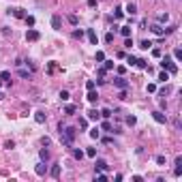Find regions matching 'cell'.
Listing matches in <instances>:
<instances>
[{
    "label": "cell",
    "mask_w": 182,
    "mask_h": 182,
    "mask_svg": "<svg viewBox=\"0 0 182 182\" xmlns=\"http://www.w3.org/2000/svg\"><path fill=\"white\" fill-rule=\"evenodd\" d=\"M58 133H60V139H62V144L67 146V148H71L73 146V141H75V137H77V129L75 126H65V124H58Z\"/></svg>",
    "instance_id": "1"
},
{
    "label": "cell",
    "mask_w": 182,
    "mask_h": 182,
    "mask_svg": "<svg viewBox=\"0 0 182 182\" xmlns=\"http://www.w3.org/2000/svg\"><path fill=\"white\" fill-rule=\"evenodd\" d=\"M41 39V32L39 30H34V28H28V32H26V41H39Z\"/></svg>",
    "instance_id": "2"
},
{
    "label": "cell",
    "mask_w": 182,
    "mask_h": 182,
    "mask_svg": "<svg viewBox=\"0 0 182 182\" xmlns=\"http://www.w3.org/2000/svg\"><path fill=\"white\" fill-rule=\"evenodd\" d=\"M152 118L157 120L159 124H167V116L161 112V109H157V112H152Z\"/></svg>",
    "instance_id": "3"
},
{
    "label": "cell",
    "mask_w": 182,
    "mask_h": 182,
    "mask_svg": "<svg viewBox=\"0 0 182 182\" xmlns=\"http://www.w3.org/2000/svg\"><path fill=\"white\" fill-rule=\"evenodd\" d=\"M51 28H54V30H60V28H62V17H60L58 13L51 15Z\"/></svg>",
    "instance_id": "4"
},
{
    "label": "cell",
    "mask_w": 182,
    "mask_h": 182,
    "mask_svg": "<svg viewBox=\"0 0 182 182\" xmlns=\"http://www.w3.org/2000/svg\"><path fill=\"white\" fill-rule=\"evenodd\" d=\"M114 86L122 90V88H129V81H126L122 75H118V77H114Z\"/></svg>",
    "instance_id": "5"
},
{
    "label": "cell",
    "mask_w": 182,
    "mask_h": 182,
    "mask_svg": "<svg viewBox=\"0 0 182 182\" xmlns=\"http://www.w3.org/2000/svg\"><path fill=\"white\" fill-rule=\"evenodd\" d=\"M150 30H152V34H157V36H165L163 24H152V26H150Z\"/></svg>",
    "instance_id": "6"
},
{
    "label": "cell",
    "mask_w": 182,
    "mask_h": 182,
    "mask_svg": "<svg viewBox=\"0 0 182 182\" xmlns=\"http://www.w3.org/2000/svg\"><path fill=\"white\" fill-rule=\"evenodd\" d=\"M49 176H51L54 180H58V178H60V163H54V165H51V169H49Z\"/></svg>",
    "instance_id": "7"
},
{
    "label": "cell",
    "mask_w": 182,
    "mask_h": 182,
    "mask_svg": "<svg viewBox=\"0 0 182 182\" xmlns=\"http://www.w3.org/2000/svg\"><path fill=\"white\" fill-rule=\"evenodd\" d=\"M86 34H88V41L92 43V45H96V43H99V36H96L94 28H88V30H86Z\"/></svg>",
    "instance_id": "8"
},
{
    "label": "cell",
    "mask_w": 182,
    "mask_h": 182,
    "mask_svg": "<svg viewBox=\"0 0 182 182\" xmlns=\"http://www.w3.org/2000/svg\"><path fill=\"white\" fill-rule=\"evenodd\" d=\"M88 120L99 122V120H101V112H99V109H90V112H88Z\"/></svg>",
    "instance_id": "9"
},
{
    "label": "cell",
    "mask_w": 182,
    "mask_h": 182,
    "mask_svg": "<svg viewBox=\"0 0 182 182\" xmlns=\"http://www.w3.org/2000/svg\"><path fill=\"white\" fill-rule=\"evenodd\" d=\"M94 171H107V163H105L103 159H96V163H94Z\"/></svg>",
    "instance_id": "10"
},
{
    "label": "cell",
    "mask_w": 182,
    "mask_h": 182,
    "mask_svg": "<svg viewBox=\"0 0 182 182\" xmlns=\"http://www.w3.org/2000/svg\"><path fill=\"white\" fill-rule=\"evenodd\" d=\"M34 171H36V176H45V174H47V165H45V163L41 161L39 165L34 167Z\"/></svg>",
    "instance_id": "11"
},
{
    "label": "cell",
    "mask_w": 182,
    "mask_h": 182,
    "mask_svg": "<svg viewBox=\"0 0 182 182\" xmlns=\"http://www.w3.org/2000/svg\"><path fill=\"white\" fill-rule=\"evenodd\" d=\"M15 17H20V20H24V17L26 15H28V13H26V9H22V7H17V9H13V11H11Z\"/></svg>",
    "instance_id": "12"
},
{
    "label": "cell",
    "mask_w": 182,
    "mask_h": 182,
    "mask_svg": "<svg viewBox=\"0 0 182 182\" xmlns=\"http://www.w3.org/2000/svg\"><path fill=\"white\" fill-rule=\"evenodd\" d=\"M174 176H182V157L176 159V167H174Z\"/></svg>",
    "instance_id": "13"
},
{
    "label": "cell",
    "mask_w": 182,
    "mask_h": 182,
    "mask_svg": "<svg viewBox=\"0 0 182 182\" xmlns=\"http://www.w3.org/2000/svg\"><path fill=\"white\" fill-rule=\"evenodd\" d=\"M0 79H2L7 86H11V73H9V71H2V73H0Z\"/></svg>",
    "instance_id": "14"
},
{
    "label": "cell",
    "mask_w": 182,
    "mask_h": 182,
    "mask_svg": "<svg viewBox=\"0 0 182 182\" xmlns=\"http://www.w3.org/2000/svg\"><path fill=\"white\" fill-rule=\"evenodd\" d=\"M171 65H174V60H171V56H165V58L161 60V67H163V69H169Z\"/></svg>",
    "instance_id": "15"
},
{
    "label": "cell",
    "mask_w": 182,
    "mask_h": 182,
    "mask_svg": "<svg viewBox=\"0 0 182 182\" xmlns=\"http://www.w3.org/2000/svg\"><path fill=\"white\" fill-rule=\"evenodd\" d=\"M45 120H47V118H45L43 112H36V114H34V122H36V124H43Z\"/></svg>",
    "instance_id": "16"
},
{
    "label": "cell",
    "mask_w": 182,
    "mask_h": 182,
    "mask_svg": "<svg viewBox=\"0 0 182 182\" xmlns=\"http://www.w3.org/2000/svg\"><path fill=\"white\" fill-rule=\"evenodd\" d=\"M157 22H159V24H167V22H169V13H159V15H157Z\"/></svg>",
    "instance_id": "17"
},
{
    "label": "cell",
    "mask_w": 182,
    "mask_h": 182,
    "mask_svg": "<svg viewBox=\"0 0 182 182\" xmlns=\"http://www.w3.org/2000/svg\"><path fill=\"white\" fill-rule=\"evenodd\" d=\"M86 99H88L90 103H96V101H99V94L94 92V90H88V96H86Z\"/></svg>",
    "instance_id": "18"
},
{
    "label": "cell",
    "mask_w": 182,
    "mask_h": 182,
    "mask_svg": "<svg viewBox=\"0 0 182 182\" xmlns=\"http://www.w3.org/2000/svg\"><path fill=\"white\" fill-rule=\"evenodd\" d=\"M73 157H75L77 161H81V159L86 157V152H84V150H79V148H73Z\"/></svg>",
    "instance_id": "19"
},
{
    "label": "cell",
    "mask_w": 182,
    "mask_h": 182,
    "mask_svg": "<svg viewBox=\"0 0 182 182\" xmlns=\"http://www.w3.org/2000/svg\"><path fill=\"white\" fill-rule=\"evenodd\" d=\"M126 13H129V15H135V13H137V4H135V2H129V4H126Z\"/></svg>",
    "instance_id": "20"
},
{
    "label": "cell",
    "mask_w": 182,
    "mask_h": 182,
    "mask_svg": "<svg viewBox=\"0 0 182 182\" xmlns=\"http://www.w3.org/2000/svg\"><path fill=\"white\" fill-rule=\"evenodd\" d=\"M17 75H20L22 79H30V75H32V71H26V69H20V71H17Z\"/></svg>",
    "instance_id": "21"
},
{
    "label": "cell",
    "mask_w": 182,
    "mask_h": 182,
    "mask_svg": "<svg viewBox=\"0 0 182 182\" xmlns=\"http://www.w3.org/2000/svg\"><path fill=\"white\" fill-rule=\"evenodd\" d=\"M39 157H41L43 163H47V161H49V150H47V148H43V150L39 152Z\"/></svg>",
    "instance_id": "22"
},
{
    "label": "cell",
    "mask_w": 182,
    "mask_h": 182,
    "mask_svg": "<svg viewBox=\"0 0 182 182\" xmlns=\"http://www.w3.org/2000/svg\"><path fill=\"white\" fill-rule=\"evenodd\" d=\"M90 137H92V139H99V137H101V129H99V126L90 129Z\"/></svg>",
    "instance_id": "23"
},
{
    "label": "cell",
    "mask_w": 182,
    "mask_h": 182,
    "mask_svg": "<svg viewBox=\"0 0 182 182\" xmlns=\"http://www.w3.org/2000/svg\"><path fill=\"white\" fill-rule=\"evenodd\" d=\"M152 45H154L152 41H148V39H144V41L139 43V47H141V49H150V47H152Z\"/></svg>",
    "instance_id": "24"
},
{
    "label": "cell",
    "mask_w": 182,
    "mask_h": 182,
    "mask_svg": "<svg viewBox=\"0 0 182 182\" xmlns=\"http://www.w3.org/2000/svg\"><path fill=\"white\" fill-rule=\"evenodd\" d=\"M101 129H103V131H109V133H112V122H109L107 118H105V120L101 122Z\"/></svg>",
    "instance_id": "25"
},
{
    "label": "cell",
    "mask_w": 182,
    "mask_h": 182,
    "mask_svg": "<svg viewBox=\"0 0 182 182\" xmlns=\"http://www.w3.org/2000/svg\"><path fill=\"white\" fill-rule=\"evenodd\" d=\"M163 30H165V36H167V34H171V32H176V30H178V26H176V24H169L167 28H163Z\"/></svg>",
    "instance_id": "26"
},
{
    "label": "cell",
    "mask_w": 182,
    "mask_h": 182,
    "mask_svg": "<svg viewBox=\"0 0 182 182\" xmlns=\"http://www.w3.org/2000/svg\"><path fill=\"white\" fill-rule=\"evenodd\" d=\"M60 101H69V99H71V94H69V90H60Z\"/></svg>",
    "instance_id": "27"
},
{
    "label": "cell",
    "mask_w": 182,
    "mask_h": 182,
    "mask_svg": "<svg viewBox=\"0 0 182 182\" xmlns=\"http://www.w3.org/2000/svg\"><path fill=\"white\" fill-rule=\"evenodd\" d=\"M159 81H163V84H165V81H169V73L161 71V73H159Z\"/></svg>",
    "instance_id": "28"
},
{
    "label": "cell",
    "mask_w": 182,
    "mask_h": 182,
    "mask_svg": "<svg viewBox=\"0 0 182 182\" xmlns=\"http://www.w3.org/2000/svg\"><path fill=\"white\" fill-rule=\"evenodd\" d=\"M135 67H139V69H148V62H146L144 58H137V62H135Z\"/></svg>",
    "instance_id": "29"
},
{
    "label": "cell",
    "mask_w": 182,
    "mask_h": 182,
    "mask_svg": "<svg viewBox=\"0 0 182 182\" xmlns=\"http://www.w3.org/2000/svg\"><path fill=\"white\" fill-rule=\"evenodd\" d=\"M75 112H77V107H75V105H67V107H65V114H69V116H73Z\"/></svg>",
    "instance_id": "30"
},
{
    "label": "cell",
    "mask_w": 182,
    "mask_h": 182,
    "mask_svg": "<svg viewBox=\"0 0 182 182\" xmlns=\"http://www.w3.org/2000/svg\"><path fill=\"white\" fill-rule=\"evenodd\" d=\"M120 34L124 36V39H126V36H131V28H129V26H122V28H120Z\"/></svg>",
    "instance_id": "31"
},
{
    "label": "cell",
    "mask_w": 182,
    "mask_h": 182,
    "mask_svg": "<svg viewBox=\"0 0 182 182\" xmlns=\"http://www.w3.org/2000/svg\"><path fill=\"white\" fill-rule=\"evenodd\" d=\"M122 17H124V11H122V9H116V11H114V20H122Z\"/></svg>",
    "instance_id": "32"
},
{
    "label": "cell",
    "mask_w": 182,
    "mask_h": 182,
    "mask_svg": "<svg viewBox=\"0 0 182 182\" xmlns=\"http://www.w3.org/2000/svg\"><path fill=\"white\" fill-rule=\"evenodd\" d=\"M24 22H26V26H30V28H32V26H34V17H32V15H26Z\"/></svg>",
    "instance_id": "33"
},
{
    "label": "cell",
    "mask_w": 182,
    "mask_h": 182,
    "mask_svg": "<svg viewBox=\"0 0 182 182\" xmlns=\"http://www.w3.org/2000/svg\"><path fill=\"white\" fill-rule=\"evenodd\" d=\"M124 58H126V65H129V67H135V62H137L135 56H124Z\"/></svg>",
    "instance_id": "34"
},
{
    "label": "cell",
    "mask_w": 182,
    "mask_h": 182,
    "mask_svg": "<svg viewBox=\"0 0 182 182\" xmlns=\"http://www.w3.org/2000/svg\"><path fill=\"white\" fill-rule=\"evenodd\" d=\"M103 62H105V65H103L105 71H112V69H114V60H103Z\"/></svg>",
    "instance_id": "35"
},
{
    "label": "cell",
    "mask_w": 182,
    "mask_h": 182,
    "mask_svg": "<svg viewBox=\"0 0 182 182\" xmlns=\"http://www.w3.org/2000/svg\"><path fill=\"white\" fill-rule=\"evenodd\" d=\"M165 163H167L165 154H159V157H157V165H165Z\"/></svg>",
    "instance_id": "36"
},
{
    "label": "cell",
    "mask_w": 182,
    "mask_h": 182,
    "mask_svg": "<svg viewBox=\"0 0 182 182\" xmlns=\"http://www.w3.org/2000/svg\"><path fill=\"white\" fill-rule=\"evenodd\" d=\"M67 20H69V24H71V26H77V22H79V20H77V15H69Z\"/></svg>",
    "instance_id": "37"
},
{
    "label": "cell",
    "mask_w": 182,
    "mask_h": 182,
    "mask_svg": "<svg viewBox=\"0 0 182 182\" xmlns=\"http://www.w3.org/2000/svg\"><path fill=\"white\" fill-rule=\"evenodd\" d=\"M86 157L94 159V157H96V148H88V150H86Z\"/></svg>",
    "instance_id": "38"
},
{
    "label": "cell",
    "mask_w": 182,
    "mask_h": 182,
    "mask_svg": "<svg viewBox=\"0 0 182 182\" xmlns=\"http://www.w3.org/2000/svg\"><path fill=\"white\" fill-rule=\"evenodd\" d=\"M109 116H112V109H109V107L101 109V118H109Z\"/></svg>",
    "instance_id": "39"
},
{
    "label": "cell",
    "mask_w": 182,
    "mask_h": 182,
    "mask_svg": "<svg viewBox=\"0 0 182 182\" xmlns=\"http://www.w3.org/2000/svg\"><path fill=\"white\" fill-rule=\"evenodd\" d=\"M94 174H96V180L99 182H107V176L105 174H101V171H94Z\"/></svg>",
    "instance_id": "40"
},
{
    "label": "cell",
    "mask_w": 182,
    "mask_h": 182,
    "mask_svg": "<svg viewBox=\"0 0 182 182\" xmlns=\"http://www.w3.org/2000/svg\"><path fill=\"white\" fill-rule=\"evenodd\" d=\"M135 122H137V118H135V116H126V124H129V126H133Z\"/></svg>",
    "instance_id": "41"
},
{
    "label": "cell",
    "mask_w": 182,
    "mask_h": 182,
    "mask_svg": "<svg viewBox=\"0 0 182 182\" xmlns=\"http://www.w3.org/2000/svg\"><path fill=\"white\" fill-rule=\"evenodd\" d=\"M81 36H84V30H73V39H79L81 41Z\"/></svg>",
    "instance_id": "42"
},
{
    "label": "cell",
    "mask_w": 182,
    "mask_h": 182,
    "mask_svg": "<svg viewBox=\"0 0 182 182\" xmlns=\"http://www.w3.org/2000/svg\"><path fill=\"white\" fill-rule=\"evenodd\" d=\"M174 58H176V60H182V49H180V47L174 49Z\"/></svg>",
    "instance_id": "43"
},
{
    "label": "cell",
    "mask_w": 182,
    "mask_h": 182,
    "mask_svg": "<svg viewBox=\"0 0 182 182\" xmlns=\"http://www.w3.org/2000/svg\"><path fill=\"white\" fill-rule=\"evenodd\" d=\"M94 60H96V62H103V60H105V54H103V51H96Z\"/></svg>",
    "instance_id": "44"
},
{
    "label": "cell",
    "mask_w": 182,
    "mask_h": 182,
    "mask_svg": "<svg viewBox=\"0 0 182 182\" xmlns=\"http://www.w3.org/2000/svg\"><path fill=\"white\" fill-rule=\"evenodd\" d=\"M114 36H116L114 32H107V34H105V43H112V41H114Z\"/></svg>",
    "instance_id": "45"
},
{
    "label": "cell",
    "mask_w": 182,
    "mask_h": 182,
    "mask_svg": "<svg viewBox=\"0 0 182 182\" xmlns=\"http://www.w3.org/2000/svg\"><path fill=\"white\" fill-rule=\"evenodd\" d=\"M94 86H96L94 79H88V81H86V88H88V90H94Z\"/></svg>",
    "instance_id": "46"
},
{
    "label": "cell",
    "mask_w": 182,
    "mask_h": 182,
    "mask_svg": "<svg viewBox=\"0 0 182 182\" xmlns=\"http://www.w3.org/2000/svg\"><path fill=\"white\" fill-rule=\"evenodd\" d=\"M131 45H133V39H131V36H126V41H124V47H126V49H131Z\"/></svg>",
    "instance_id": "47"
},
{
    "label": "cell",
    "mask_w": 182,
    "mask_h": 182,
    "mask_svg": "<svg viewBox=\"0 0 182 182\" xmlns=\"http://www.w3.org/2000/svg\"><path fill=\"white\" fill-rule=\"evenodd\" d=\"M4 148H7V150H11V148H15V141H13V139H11V141H4Z\"/></svg>",
    "instance_id": "48"
},
{
    "label": "cell",
    "mask_w": 182,
    "mask_h": 182,
    "mask_svg": "<svg viewBox=\"0 0 182 182\" xmlns=\"http://www.w3.org/2000/svg\"><path fill=\"white\" fill-rule=\"evenodd\" d=\"M86 126H88V120H86V118H81V120H79V129H86Z\"/></svg>",
    "instance_id": "49"
},
{
    "label": "cell",
    "mask_w": 182,
    "mask_h": 182,
    "mask_svg": "<svg viewBox=\"0 0 182 182\" xmlns=\"http://www.w3.org/2000/svg\"><path fill=\"white\" fill-rule=\"evenodd\" d=\"M152 56H154V58H161V49L154 47V49H152Z\"/></svg>",
    "instance_id": "50"
},
{
    "label": "cell",
    "mask_w": 182,
    "mask_h": 182,
    "mask_svg": "<svg viewBox=\"0 0 182 182\" xmlns=\"http://www.w3.org/2000/svg\"><path fill=\"white\" fill-rule=\"evenodd\" d=\"M167 71H169V73H178V67H176V65H171V67H169Z\"/></svg>",
    "instance_id": "51"
},
{
    "label": "cell",
    "mask_w": 182,
    "mask_h": 182,
    "mask_svg": "<svg viewBox=\"0 0 182 182\" xmlns=\"http://www.w3.org/2000/svg\"><path fill=\"white\" fill-rule=\"evenodd\" d=\"M41 144H43V146H49L51 141H49V137H43V139H41Z\"/></svg>",
    "instance_id": "52"
},
{
    "label": "cell",
    "mask_w": 182,
    "mask_h": 182,
    "mask_svg": "<svg viewBox=\"0 0 182 182\" xmlns=\"http://www.w3.org/2000/svg\"><path fill=\"white\" fill-rule=\"evenodd\" d=\"M88 7H90V9H94V7H96V0H88Z\"/></svg>",
    "instance_id": "53"
},
{
    "label": "cell",
    "mask_w": 182,
    "mask_h": 182,
    "mask_svg": "<svg viewBox=\"0 0 182 182\" xmlns=\"http://www.w3.org/2000/svg\"><path fill=\"white\" fill-rule=\"evenodd\" d=\"M2 99H4V94H2V92H0V101H2Z\"/></svg>",
    "instance_id": "54"
},
{
    "label": "cell",
    "mask_w": 182,
    "mask_h": 182,
    "mask_svg": "<svg viewBox=\"0 0 182 182\" xmlns=\"http://www.w3.org/2000/svg\"><path fill=\"white\" fill-rule=\"evenodd\" d=\"M0 84H2V79H0Z\"/></svg>",
    "instance_id": "55"
}]
</instances>
